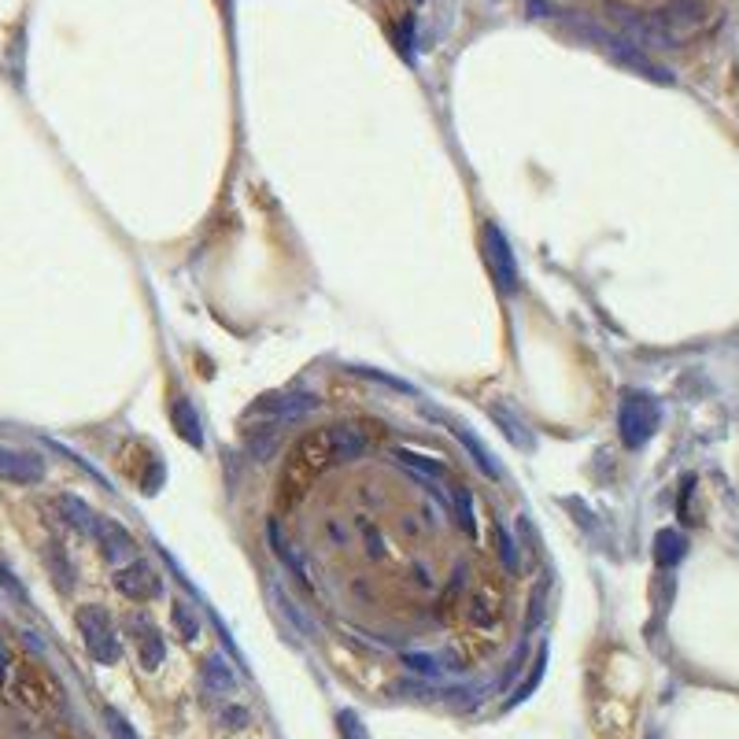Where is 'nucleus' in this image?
<instances>
[{
    "label": "nucleus",
    "instance_id": "39448f33",
    "mask_svg": "<svg viewBox=\"0 0 739 739\" xmlns=\"http://www.w3.org/2000/svg\"><path fill=\"white\" fill-rule=\"evenodd\" d=\"M485 244H488V270H492V281L499 285V292H518V259H514V252H510L507 237H503V230L499 226H488L485 230Z\"/></svg>",
    "mask_w": 739,
    "mask_h": 739
},
{
    "label": "nucleus",
    "instance_id": "0eeeda50",
    "mask_svg": "<svg viewBox=\"0 0 739 739\" xmlns=\"http://www.w3.org/2000/svg\"><path fill=\"white\" fill-rule=\"evenodd\" d=\"M499 618H503V592H499V584L481 581L470 592V599H466V621L473 629L485 632L492 625H499Z\"/></svg>",
    "mask_w": 739,
    "mask_h": 739
},
{
    "label": "nucleus",
    "instance_id": "423d86ee",
    "mask_svg": "<svg viewBox=\"0 0 739 739\" xmlns=\"http://www.w3.org/2000/svg\"><path fill=\"white\" fill-rule=\"evenodd\" d=\"M655 422L658 411L647 396H629L625 400V407H621V437H625L629 448H640L643 440L655 433Z\"/></svg>",
    "mask_w": 739,
    "mask_h": 739
},
{
    "label": "nucleus",
    "instance_id": "6e6552de",
    "mask_svg": "<svg viewBox=\"0 0 739 739\" xmlns=\"http://www.w3.org/2000/svg\"><path fill=\"white\" fill-rule=\"evenodd\" d=\"M0 477L12 485H41L45 481V462L19 448H4L0 444Z\"/></svg>",
    "mask_w": 739,
    "mask_h": 739
},
{
    "label": "nucleus",
    "instance_id": "7ed1b4c3",
    "mask_svg": "<svg viewBox=\"0 0 739 739\" xmlns=\"http://www.w3.org/2000/svg\"><path fill=\"white\" fill-rule=\"evenodd\" d=\"M78 632H82V643L89 658L97 662V666H115L122 655V643H119V629H115V621L108 618V610H100V606H82L78 614Z\"/></svg>",
    "mask_w": 739,
    "mask_h": 739
},
{
    "label": "nucleus",
    "instance_id": "9d476101",
    "mask_svg": "<svg viewBox=\"0 0 739 739\" xmlns=\"http://www.w3.org/2000/svg\"><path fill=\"white\" fill-rule=\"evenodd\" d=\"M93 536L100 540V551H104L111 562H122V558L134 551V536L126 533L119 521H111V518H97Z\"/></svg>",
    "mask_w": 739,
    "mask_h": 739
},
{
    "label": "nucleus",
    "instance_id": "2eb2a0df",
    "mask_svg": "<svg viewBox=\"0 0 739 739\" xmlns=\"http://www.w3.org/2000/svg\"><path fill=\"white\" fill-rule=\"evenodd\" d=\"M108 721H111V736H115V739H137V732L130 728V721H126L122 714L108 710Z\"/></svg>",
    "mask_w": 739,
    "mask_h": 739
},
{
    "label": "nucleus",
    "instance_id": "9b49d317",
    "mask_svg": "<svg viewBox=\"0 0 739 739\" xmlns=\"http://www.w3.org/2000/svg\"><path fill=\"white\" fill-rule=\"evenodd\" d=\"M56 510L63 514V521L78 529V533H93V525H97V514L85 507L78 496H56Z\"/></svg>",
    "mask_w": 739,
    "mask_h": 739
},
{
    "label": "nucleus",
    "instance_id": "f8f14e48",
    "mask_svg": "<svg viewBox=\"0 0 739 739\" xmlns=\"http://www.w3.org/2000/svg\"><path fill=\"white\" fill-rule=\"evenodd\" d=\"M170 418H174V425H178V433H182L189 444H204V433H200V418H196V411L185 403V396H174L170 400Z\"/></svg>",
    "mask_w": 739,
    "mask_h": 739
},
{
    "label": "nucleus",
    "instance_id": "1a4fd4ad",
    "mask_svg": "<svg viewBox=\"0 0 739 739\" xmlns=\"http://www.w3.org/2000/svg\"><path fill=\"white\" fill-rule=\"evenodd\" d=\"M130 640H134L137 662H141L148 673L163 666V658H167V643H163V636H159V629L152 625V621L130 618Z\"/></svg>",
    "mask_w": 739,
    "mask_h": 739
},
{
    "label": "nucleus",
    "instance_id": "4468645a",
    "mask_svg": "<svg viewBox=\"0 0 739 739\" xmlns=\"http://www.w3.org/2000/svg\"><path fill=\"white\" fill-rule=\"evenodd\" d=\"M204 684L226 695V691H233V684H237V680H233V669L226 666L222 658H207V662H204Z\"/></svg>",
    "mask_w": 739,
    "mask_h": 739
},
{
    "label": "nucleus",
    "instance_id": "f03ea898",
    "mask_svg": "<svg viewBox=\"0 0 739 739\" xmlns=\"http://www.w3.org/2000/svg\"><path fill=\"white\" fill-rule=\"evenodd\" d=\"M4 691L15 706H23L26 714H49L60 706V684L45 666H37L30 658H12V669L4 677Z\"/></svg>",
    "mask_w": 739,
    "mask_h": 739
},
{
    "label": "nucleus",
    "instance_id": "dca6fc26",
    "mask_svg": "<svg viewBox=\"0 0 739 739\" xmlns=\"http://www.w3.org/2000/svg\"><path fill=\"white\" fill-rule=\"evenodd\" d=\"M0 588H8V592L12 595H19V599H23V588H19V584H15V577L8 570H4V566H0Z\"/></svg>",
    "mask_w": 739,
    "mask_h": 739
},
{
    "label": "nucleus",
    "instance_id": "ddd939ff",
    "mask_svg": "<svg viewBox=\"0 0 739 739\" xmlns=\"http://www.w3.org/2000/svg\"><path fill=\"white\" fill-rule=\"evenodd\" d=\"M170 629L174 636H182L185 643H196L200 640V618H196V610L189 603H170Z\"/></svg>",
    "mask_w": 739,
    "mask_h": 739
},
{
    "label": "nucleus",
    "instance_id": "f257e3e1",
    "mask_svg": "<svg viewBox=\"0 0 739 739\" xmlns=\"http://www.w3.org/2000/svg\"><path fill=\"white\" fill-rule=\"evenodd\" d=\"M340 448H344V437H340L337 429H311L307 437H300V444L292 448L289 462H285V473H281L278 481L281 503H296L307 492L311 477L326 470L329 462L340 455Z\"/></svg>",
    "mask_w": 739,
    "mask_h": 739
},
{
    "label": "nucleus",
    "instance_id": "f3484780",
    "mask_svg": "<svg viewBox=\"0 0 739 739\" xmlns=\"http://www.w3.org/2000/svg\"><path fill=\"white\" fill-rule=\"evenodd\" d=\"M8 669H12V651L0 643V688H4V677H8Z\"/></svg>",
    "mask_w": 739,
    "mask_h": 739
},
{
    "label": "nucleus",
    "instance_id": "20e7f679",
    "mask_svg": "<svg viewBox=\"0 0 739 739\" xmlns=\"http://www.w3.org/2000/svg\"><path fill=\"white\" fill-rule=\"evenodd\" d=\"M115 588H119L130 603H152V599H159L163 595V581H159V573L148 566V562H126V566H119L115 570Z\"/></svg>",
    "mask_w": 739,
    "mask_h": 739
}]
</instances>
